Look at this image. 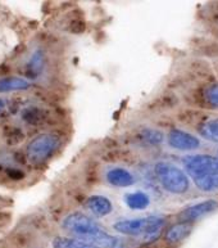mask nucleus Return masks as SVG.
Here are the masks:
<instances>
[{
    "instance_id": "3",
    "label": "nucleus",
    "mask_w": 218,
    "mask_h": 248,
    "mask_svg": "<svg viewBox=\"0 0 218 248\" xmlns=\"http://www.w3.org/2000/svg\"><path fill=\"white\" fill-rule=\"evenodd\" d=\"M59 145L60 140L58 137L53 134H41L27 144L26 153L31 161L40 163L50 158L58 151Z\"/></svg>"
},
{
    "instance_id": "13",
    "label": "nucleus",
    "mask_w": 218,
    "mask_h": 248,
    "mask_svg": "<svg viewBox=\"0 0 218 248\" xmlns=\"http://www.w3.org/2000/svg\"><path fill=\"white\" fill-rule=\"evenodd\" d=\"M125 202L127 207L131 210H145L150 203V198L148 194L143 192L130 193L125 197Z\"/></svg>"
},
{
    "instance_id": "7",
    "label": "nucleus",
    "mask_w": 218,
    "mask_h": 248,
    "mask_svg": "<svg viewBox=\"0 0 218 248\" xmlns=\"http://www.w3.org/2000/svg\"><path fill=\"white\" fill-rule=\"evenodd\" d=\"M218 208V202L216 200H207L203 201V202H199V203L192 204L190 207L185 208L184 211L178 215L180 221L185 222H192L198 220V218L203 217V216L211 214L215 210Z\"/></svg>"
},
{
    "instance_id": "19",
    "label": "nucleus",
    "mask_w": 218,
    "mask_h": 248,
    "mask_svg": "<svg viewBox=\"0 0 218 248\" xmlns=\"http://www.w3.org/2000/svg\"><path fill=\"white\" fill-rule=\"evenodd\" d=\"M30 67L33 68L35 72H39L41 70V67H43V56H41L40 53H36L35 56H33L32 61L30 63Z\"/></svg>"
},
{
    "instance_id": "2",
    "label": "nucleus",
    "mask_w": 218,
    "mask_h": 248,
    "mask_svg": "<svg viewBox=\"0 0 218 248\" xmlns=\"http://www.w3.org/2000/svg\"><path fill=\"white\" fill-rule=\"evenodd\" d=\"M158 180L163 189L174 194H184L190 188L188 175L178 167L166 162H158L154 167Z\"/></svg>"
},
{
    "instance_id": "6",
    "label": "nucleus",
    "mask_w": 218,
    "mask_h": 248,
    "mask_svg": "<svg viewBox=\"0 0 218 248\" xmlns=\"http://www.w3.org/2000/svg\"><path fill=\"white\" fill-rule=\"evenodd\" d=\"M167 141L170 147L177 151H194L200 147L199 138L178 129L171 130L167 135Z\"/></svg>"
},
{
    "instance_id": "18",
    "label": "nucleus",
    "mask_w": 218,
    "mask_h": 248,
    "mask_svg": "<svg viewBox=\"0 0 218 248\" xmlns=\"http://www.w3.org/2000/svg\"><path fill=\"white\" fill-rule=\"evenodd\" d=\"M205 99L213 107L218 108V84L209 86L205 92Z\"/></svg>"
},
{
    "instance_id": "20",
    "label": "nucleus",
    "mask_w": 218,
    "mask_h": 248,
    "mask_svg": "<svg viewBox=\"0 0 218 248\" xmlns=\"http://www.w3.org/2000/svg\"><path fill=\"white\" fill-rule=\"evenodd\" d=\"M115 248H125V246H123V245H122V243H119V242H118V245L116 246V247H115Z\"/></svg>"
},
{
    "instance_id": "10",
    "label": "nucleus",
    "mask_w": 218,
    "mask_h": 248,
    "mask_svg": "<svg viewBox=\"0 0 218 248\" xmlns=\"http://www.w3.org/2000/svg\"><path fill=\"white\" fill-rule=\"evenodd\" d=\"M78 241L84 242V243L93 248H115L116 246L118 245L117 238H115L111 234L105 233L104 230L94 234V235H90L87 238H84V239H78Z\"/></svg>"
},
{
    "instance_id": "16",
    "label": "nucleus",
    "mask_w": 218,
    "mask_h": 248,
    "mask_svg": "<svg viewBox=\"0 0 218 248\" xmlns=\"http://www.w3.org/2000/svg\"><path fill=\"white\" fill-rule=\"evenodd\" d=\"M53 248H93L87 246L84 242L78 241L76 238H64V237H57L53 241Z\"/></svg>"
},
{
    "instance_id": "15",
    "label": "nucleus",
    "mask_w": 218,
    "mask_h": 248,
    "mask_svg": "<svg viewBox=\"0 0 218 248\" xmlns=\"http://www.w3.org/2000/svg\"><path fill=\"white\" fill-rule=\"evenodd\" d=\"M199 133L208 140L218 141V119H213L203 124L199 127Z\"/></svg>"
},
{
    "instance_id": "17",
    "label": "nucleus",
    "mask_w": 218,
    "mask_h": 248,
    "mask_svg": "<svg viewBox=\"0 0 218 248\" xmlns=\"http://www.w3.org/2000/svg\"><path fill=\"white\" fill-rule=\"evenodd\" d=\"M140 137L144 139L146 143L152 145H158L160 144L164 139V135H163L160 131L156 129H150V127H144L141 129L140 131Z\"/></svg>"
},
{
    "instance_id": "4",
    "label": "nucleus",
    "mask_w": 218,
    "mask_h": 248,
    "mask_svg": "<svg viewBox=\"0 0 218 248\" xmlns=\"http://www.w3.org/2000/svg\"><path fill=\"white\" fill-rule=\"evenodd\" d=\"M63 229L70 232L76 237V239H84L90 235L102 232V226L94 220L82 212H73L67 216L62 222Z\"/></svg>"
},
{
    "instance_id": "5",
    "label": "nucleus",
    "mask_w": 218,
    "mask_h": 248,
    "mask_svg": "<svg viewBox=\"0 0 218 248\" xmlns=\"http://www.w3.org/2000/svg\"><path fill=\"white\" fill-rule=\"evenodd\" d=\"M189 176L192 179L218 175V157L209 155H191L182 159Z\"/></svg>"
},
{
    "instance_id": "11",
    "label": "nucleus",
    "mask_w": 218,
    "mask_h": 248,
    "mask_svg": "<svg viewBox=\"0 0 218 248\" xmlns=\"http://www.w3.org/2000/svg\"><path fill=\"white\" fill-rule=\"evenodd\" d=\"M192 230L191 222L180 221L174 224L166 232V239L170 243H178V242L184 241L190 235Z\"/></svg>"
},
{
    "instance_id": "12",
    "label": "nucleus",
    "mask_w": 218,
    "mask_h": 248,
    "mask_svg": "<svg viewBox=\"0 0 218 248\" xmlns=\"http://www.w3.org/2000/svg\"><path fill=\"white\" fill-rule=\"evenodd\" d=\"M30 86V81H27V80H25L22 78H17V76L0 78V93L17 92V90H27Z\"/></svg>"
},
{
    "instance_id": "8",
    "label": "nucleus",
    "mask_w": 218,
    "mask_h": 248,
    "mask_svg": "<svg viewBox=\"0 0 218 248\" xmlns=\"http://www.w3.org/2000/svg\"><path fill=\"white\" fill-rule=\"evenodd\" d=\"M105 178L111 186H117V188H126V186H131L135 184V178L132 176V174L121 167L108 171Z\"/></svg>"
},
{
    "instance_id": "1",
    "label": "nucleus",
    "mask_w": 218,
    "mask_h": 248,
    "mask_svg": "<svg viewBox=\"0 0 218 248\" xmlns=\"http://www.w3.org/2000/svg\"><path fill=\"white\" fill-rule=\"evenodd\" d=\"M164 225H166L164 218L158 216H149V217L121 220L113 224V229L130 237H143L145 245H148L158 239Z\"/></svg>"
},
{
    "instance_id": "14",
    "label": "nucleus",
    "mask_w": 218,
    "mask_h": 248,
    "mask_svg": "<svg viewBox=\"0 0 218 248\" xmlns=\"http://www.w3.org/2000/svg\"><path fill=\"white\" fill-rule=\"evenodd\" d=\"M194 183L203 192H213L218 189V175H208L203 178L194 179Z\"/></svg>"
},
{
    "instance_id": "9",
    "label": "nucleus",
    "mask_w": 218,
    "mask_h": 248,
    "mask_svg": "<svg viewBox=\"0 0 218 248\" xmlns=\"http://www.w3.org/2000/svg\"><path fill=\"white\" fill-rule=\"evenodd\" d=\"M86 206L98 217H104V216L109 215L113 210L111 201L108 200L107 197L98 196V194L90 197L86 202Z\"/></svg>"
}]
</instances>
